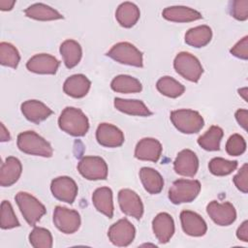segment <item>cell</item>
I'll use <instances>...</instances> for the list:
<instances>
[{
  "label": "cell",
  "instance_id": "cell-1",
  "mask_svg": "<svg viewBox=\"0 0 248 248\" xmlns=\"http://www.w3.org/2000/svg\"><path fill=\"white\" fill-rule=\"evenodd\" d=\"M58 126L63 132L73 137H82L88 132L89 121L81 109L67 107L58 118Z\"/></svg>",
  "mask_w": 248,
  "mask_h": 248
},
{
  "label": "cell",
  "instance_id": "cell-2",
  "mask_svg": "<svg viewBox=\"0 0 248 248\" xmlns=\"http://www.w3.org/2000/svg\"><path fill=\"white\" fill-rule=\"evenodd\" d=\"M17 147L26 154L49 158L53 154V149L49 142L34 131H25L17 136Z\"/></svg>",
  "mask_w": 248,
  "mask_h": 248
},
{
  "label": "cell",
  "instance_id": "cell-3",
  "mask_svg": "<svg viewBox=\"0 0 248 248\" xmlns=\"http://www.w3.org/2000/svg\"><path fill=\"white\" fill-rule=\"evenodd\" d=\"M173 126L183 134H195L202 130L204 125L202 116L193 109L172 110L170 115Z\"/></svg>",
  "mask_w": 248,
  "mask_h": 248
},
{
  "label": "cell",
  "instance_id": "cell-4",
  "mask_svg": "<svg viewBox=\"0 0 248 248\" xmlns=\"http://www.w3.org/2000/svg\"><path fill=\"white\" fill-rule=\"evenodd\" d=\"M15 200L23 218L30 226H35L46 214L45 205L29 193L18 192Z\"/></svg>",
  "mask_w": 248,
  "mask_h": 248
},
{
  "label": "cell",
  "instance_id": "cell-5",
  "mask_svg": "<svg viewBox=\"0 0 248 248\" xmlns=\"http://www.w3.org/2000/svg\"><path fill=\"white\" fill-rule=\"evenodd\" d=\"M173 67L178 75L192 82H198L203 73L199 59L186 51H181L175 56Z\"/></svg>",
  "mask_w": 248,
  "mask_h": 248
},
{
  "label": "cell",
  "instance_id": "cell-6",
  "mask_svg": "<svg viewBox=\"0 0 248 248\" xmlns=\"http://www.w3.org/2000/svg\"><path fill=\"white\" fill-rule=\"evenodd\" d=\"M201 183L199 180L177 179L169 189V199L174 204L191 202L199 195Z\"/></svg>",
  "mask_w": 248,
  "mask_h": 248
},
{
  "label": "cell",
  "instance_id": "cell-7",
  "mask_svg": "<svg viewBox=\"0 0 248 248\" xmlns=\"http://www.w3.org/2000/svg\"><path fill=\"white\" fill-rule=\"evenodd\" d=\"M107 55L121 64L139 68L143 66L142 53L134 45L128 42H120L115 44L107 52Z\"/></svg>",
  "mask_w": 248,
  "mask_h": 248
},
{
  "label": "cell",
  "instance_id": "cell-8",
  "mask_svg": "<svg viewBox=\"0 0 248 248\" xmlns=\"http://www.w3.org/2000/svg\"><path fill=\"white\" fill-rule=\"evenodd\" d=\"M78 170L88 180H104L108 176V165L99 156H85L78 164Z\"/></svg>",
  "mask_w": 248,
  "mask_h": 248
},
{
  "label": "cell",
  "instance_id": "cell-9",
  "mask_svg": "<svg viewBox=\"0 0 248 248\" xmlns=\"http://www.w3.org/2000/svg\"><path fill=\"white\" fill-rule=\"evenodd\" d=\"M53 223L55 227L66 234L76 232L80 227L79 213L64 206H56L53 211Z\"/></svg>",
  "mask_w": 248,
  "mask_h": 248
},
{
  "label": "cell",
  "instance_id": "cell-10",
  "mask_svg": "<svg viewBox=\"0 0 248 248\" xmlns=\"http://www.w3.org/2000/svg\"><path fill=\"white\" fill-rule=\"evenodd\" d=\"M136 235L134 225L126 218L120 219L110 226L108 236L110 242L118 247H125L132 243Z\"/></svg>",
  "mask_w": 248,
  "mask_h": 248
},
{
  "label": "cell",
  "instance_id": "cell-11",
  "mask_svg": "<svg viewBox=\"0 0 248 248\" xmlns=\"http://www.w3.org/2000/svg\"><path fill=\"white\" fill-rule=\"evenodd\" d=\"M50 190L55 199L67 203H73L78 195V185L69 176H58L51 181Z\"/></svg>",
  "mask_w": 248,
  "mask_h": 248
},
{
  "label": "cell",
  "instance_id": "cell-12",
  "mask_svg": "<svg viewBox=\"0 0 248 248\" xmlns=\"http://www.w3.org/2000/svg\"><path fill=\"white\" fill-rule=\"evenodd\" d=\"M206 212L211 220L219 226H230L236 219L235 208L228 202L220 203L217 201H212L207 204Z\"/></svg>",
  "mask_w": 248,
  "mask_h": 248
},
{
  "label": "cell",
  "instance_id": "cell-13",
  "mask_svg": "<svg viewBox=\"0 0 248 248\" xmlns=\"http://www.w3.org/2000/svg\"><path fill=\"white\" fill-rule=\"evenodd\" d=\"M118 203L121 211L128 216L140 219L143 214V204L140 196L131 189H122L118 193Z\"/></svg>",
  "mask_w": 248,
  "mask_h": 248
},
{
  "label": "cell",
  "instance_id": "cell-14",
  "mask_svg": "<svg viewBox=\"0 0 248 248\" xmlns=\"http://www.w3.org/2000/svg\"><path fill=\"white\" fill-rule=\"evenodd\" d=\"M60 62L52 55L39 53L32 56L26 63V68L35 74L54 75L56 74Z\"/></svg>",
  "mask_w": 248,
  "mask_h": 248
},
{
  "label": "cell",
  "instance_id": "cell-15",
  "mask_svg": "<svg viewBox=\"0 0 248 248\" xmlns=\"http://www.w3.org/2000/svg\"><path fill=\"white\" fill-rule=\"evenodd\" d=\"M96 140L102 146L118 147L124 142V134L112 124L101 123L96 131Z\"/></svg>",
  "mask_w": 248,
  "mask_h": 248
},
{
  "label": "cell",
  "instance_id": "cell-16",
  "mask_svg": "<svg viewBox=\"0 0 248 248\" xmlns=\"http://www.w3.org/2000/svg\"><path fill=\"white\" fill-rule=\"evenodd\" d=\"M173 169L179 175L193 177L199 169V159L196 153L190 149L181 150L173 162Z\"/></svg>",
  "mask_w": 248,
  "mask_h": 248
},
{
  "label": "cell",
  "instance_id": "cell-17",
  "mask_svg": "<svg viewBox=\"0 0 248 248\" xmlns=\"http://www.w3.org/2000/svg\"><path fill=\"white\" fill-rule=\"evenodd\" d=\"M180 221L183 232L191 236H202L207 231L205 221L198 213L191 210H182Z\"/></svg>",
  "mask_w": 248,
  "mask_h": 248
},
{
  "label": "cell",
  "instance_id": "cell-18",
  "mask_svg": "<svg viewBox=\"0 0 248 248\" xmlns=\"http://www.w3.org/2000/svg\"><path fill=\"white\" fill-rule=\"evenodd\" d=\"M162 154L161 142L153 138L141 139L136 145L135 157L141 161L157 162Z\"/></svg>",
  "mask_w": 248,
  "mask_h": 248
},
{
  "label": "cell",
  "instance_id": "cell-19",
  "mask_svg": "<svg viewBox=\"0 0 248 248\" xmlns=\"http://www.w3.org/2000/svg\"><path fill=\"white\" fill-rule=\"evenodd\" d=\"M153 232L160 243H168L174 233V222L167 212H161L152 221Z\"/></svg>",
  "mask_w": 248,
  "mask_h": 248
},
{
  "label": "cell",
  "instance_id": "cell-20",
  "mask_svg": "<svg viewBox=\"0 0 248 248\" xmlns=\"http://www.w3.org/2000/svg\"><path fill=\"white\" fill-rule=\"evenodd\" d=\"M20 108L25 118L36 124L46 120L50 114H52V110L46 105L38 100L25 101L21 104Z\"/></svg>",
  "mask_w": 248,
  "mask_h": 248
},
{
  "label": "cell",
  "instance_id": "cell-21",
  "mask_svg": "<svg viewBox=\"0 0 248 248\" xmlns=\"http://www.w3.org/2000/svg\"><path fill=\"white\" fill-rule=\"evenodd\" d=\"M21 171L22 165L17 158L13 156L6 158L0 169V185L2 187L12 186L18 180Z\"/></svg>",
  "mask_w": 248,
  "mask_h": 248
},
{
  "label": "cell",
  "instance_id": "cell-22",
  "mask_svg": "<svg viewBox=\"0 0 248 248\" xmlns=\"http://www.w3.org/2000/svg\"><path fill=\"white\" fill-rule=\"evenodd\" d=\"M162 16L165 19L172 22H190L201 19L202 14L185 6H171L164 9Z\"/></svg>",
  "mask_w": 248,
  "mask_h": 248
},
{
  "label": "cell",
  "instance_id": "cell-23",
  "mask_svg": "<svg viewBox=\"0 0 248 248\" xmlns=\"http://www.w3.org/2000/svg\"><path fill=\"white\" fill-rule=\"evenodd\" d=\"M91 86V81L84 75L78 74L69 77L64 84L63 91L73 98H82L84 97Z\"/></svg>",
  "mask_w": 248,
  "mask_h": 248
},
{
  "label": "cell",
  "instance_id": "cell-24",
  "mask_svg": "<svg viewBox=\"0 0 248 248\" xmlns=\"http://www.w3.org/2000/svg\"><path fill=\"white\" fill-rule=\"evenodd\" d=\"M92 202L99 212L103 213L108 218H112L114 207L112 201V191L110 188H97L92 194Z\"/></svg>",
  "mask_w": 248,
  "mask_h": 248
},
{
  "label": "cell",
  "instance_id": "cell-25",
  "mask_svg": "<svg viewBox=\"0 0 248 248\" xmlns=\"http://www.w3.org/2000/svg\"><path fill=\"white\" fill-rule=\"evenodd\" d=\"M140 12L138 6L132 2L121 3L115 12L117 22L125 28H131L140 19Z\"/></svg>",
  "mask_w": 248,
  "mask_h": 248
},
{
  "label": "cell",
  "instance_id": "cell-26",
  "mask_svg": "<svg viewBox=\"0 0 248 248\" xmlns=\"http://www.w3.org/2000/svg\"><path fill=\"white\" fill-rule=\"evenodd\" d=\"M60 54L63 58L64 64L68 69L76 67L82 56V49L80 45L75 40H66L60 46Z\"/></svg>",
  "mask_w": 248,
  "mask_h": 248
},
{
  "label": "cell",
  "instance_id": "cell-27",
  "mask_svg": "<svg viewBox=\"0 0 248 248\" xmlns=\"http://www.w3.org/2000/svg\"><path fill=\"white\" fill-rule=\"evenodd\" d=\"M140 178L145 189L149 194H159L164 187V179L162 175L154 169L143 167L140 170Z\"/></svg>",
  "mask_w": 248,
  "mask_h": 248
},
{
  "label": "cell",
  "instance_id": "cell-28",
  "mask_svg": "<svg viewBox=\"0 0 248 248\" xmlns=\"http://www.w3.org/2000/svg\"><path fill=\"white\" fill-rule=\"evenodd\" d=\"M114 107L117 110L129 115L149 116L152 114V112L148 109L145 104L140 100L115 98Z\"/></svg>",
  "mask_w": 248,
  "mask_h": 248
},
{
  "label": "cell",
  "instance_id": "cell-29",
  "mask_svg": "<svg viewBox=\"0 0 248 248\" xmlns=\"http://www.w3.org/2000/svg\"><path fill=\"white\" fill-rule=\"evenodd\" d=\"M24 14L27 17L41 21L56 20L63 18V16L58 11L43 3H35L29 6L25 9Z\"/></svg>",
  "mask_w": 248,
  "mask_h": 248
},
{
  "label": "cell",
  "instance_id": "cell-30",
  "mask_svg": "<svg viewBox=\"0 0 248 248\" xmlns=\"http://www.w3.org/2000/svg\"><path fill=\"white\" fill-rule=\"evenodd\" d=\"M211 28L207 25H200L186 32L185 43L194 47H202L211 41Z\"/></svg>",
  "mask_w": 248,
  "mask_h": 248
},
{
  "label": "cell",
  "instance_id": "cell-31",
  "mask_svg": "<svg viewBox=\"0 0 248 248\" xmlns=\"http://www.w3.org/2000/svg\"><path fill=\"white\" fill-rule=\"evenodd\" d=\"M113 91L118 93H138L142 89L139 79L128 75H119L115 77L110 83Z\"/></svg>",
  "mask_w": 248,
  "mask_h": 248
},
{
  "label": "cell",
  "instance_id": "cell-32",
  "mask_svg": "<svg viewBox=\"0 0 248 248\" xmlns=\"http://www.w3.org/2000/svg\"><path fill=\"white\" fill-rule=\"evenodd\" d=\"M224 132L219 126H211L203 135L198 139V144L207 151L220 149V142Z\"/></svg>",
  "mask_w": 248,
  "mask_h": 248
},
{
  "label": "cell",
  "instance_id": "cell-33",
  "mask_svg": "<svg viewBox=\"0 0 248 248\" xmlns=\"http://www.w3.org/2000/svg\"><path fill=\"white\" fill-rule=\"evenodd\" d=\"M156 87L161 94L170 98H177L185 91V87L170 76H165L159 78Z\"/></svg>",
  "mask_w": 248,
  "mask_h": 248
},
{
  "label": "cell",
  "instance_id": "cell-34",
  "mask_svg": "<svg viewBox=\"0 0 248 248\" xmlns=\"http://www.w3.org/2000/svg\"><path fill=\"white\" fill-rule=\"evenodd\" d=\"M19 60H20V55L15 46L7 42H2L0 44L1 65L16 69L19 63Z\"/></svg>",
  "mask_w": 248,
  "mask_h": 248
},
{
  "label": "cell",
  "instance_id": "cell-35",
  "mask_svg": "<svg viewBox=\"0 0 248 248\" xmlns=\"http://www.w3.org/2000/svg\"><path fill=\"white\" fill-rule=\"evenodd\" d=\"M237 168L236 161L226 160L221 157H215L208 163L209 171L216 176H225L232 173Z\"/></svg>",
  "mask_w": 248,
  "mask_h": 248
},
{
  "label": "cell",
  "instance_id": "cell-36",
  "mask_svg": "<svg viewBox=\"0 0 248 248\" xmlns=\"http://www.w3.org/2000/svg\"><path fill=\"white\" fill-rule=\"evenodd\" d=\"M30 244L34 248H51L52 235L50 232L45 228L35 227L29 234Z\"/></svg>",
  "mask_w": 248,
  "mask_h": 248
},
{
  "label": "cell",
  "instance_id": "cell-37",
  "mask_svg": "<svg viewBox=\"0 0 248 248\" xmlns=\"http://www.w3.org/2000/svg\"><path fill=\"white\" fill-rule=\"evenodd\" d=\"M19 221L17 220L13 206L8 201H3L1 203V221L0 227L3 230H9L16 227H19Z\"/></svg>",
  "mask_w": 248,
  "mask_h": 248
},
{
  "label": "cell",
  "instance_id": "cell-38",
  "mask_svg": "<svg viewBox=\"0 0 248 248\" xmlns=\"http://www.w3.org/2000/svg\"><path fill=\"white\" fill-rule=\"evenodd\" d=\"M246 150V141L239 134L232 135L226 143V151L231 156H239Z\"/></svg>",
  "mask_w": 248,
  "mask_h": 248
},
{
  "label": "cell",
  "instance_id": "cell-39",
  "mask_svg": "<svg viewBox=\"0 0 248 248\" xmlns=\"http://www.w3.org/2000/svg\"><path fill=\"white\" fill-rule=\"evenodd\" d=\"M230 13L237 20H246L248 18V0L232 1L230 3Z\"/></svg>",
  "mask_w": 248,
  "mask_h": 248
},
{
  "label": "cell",
  "instance_id": "cell-40",
  "mask_svg": "<svg viewBox=\"0 0 248 248\" xmlns=\"http://www.w3.org/2000/svg\"><path fill=\"white\" fill-rule=\"evenodd\" d=\"M248 165L245 163L238 172L233 176V183L236 188L242 193L246 194L248 192Z\"/></svg>",
  "mask_w": 248,
  "mask_h": 248
},
{
  "label": "cell",
  "instance_id": "cell-41",
  "mask_svg": "<svg viewBox=\"0 0 248 248\" xmlns=\"http://www.w3.org/2000/svg\"><path fill=\"white\" fill-rule=\"evenodd\" d=\"M231 53L240 59L247 60L248 59V37H243L240 41H238L232 48L230 50Z\"/></svg>",
  "mask_w": 248,
  "mask_h": 248
},
{
  "label": "cell",
  "instance_id": "cell-42",
  "mask_svg": "<svg viewBox=\"0 0 248 248\" xmlns=\"http://www.w3.org/2000/svg\"><path fill=\"white\" fill-rule=\"evenodd\" d=\"M235 119L238 124L247 131L248 126V110L247 109H237L235 112Z\"/></svg>",
  "mask_w": 248,
  "mask_h": 248
},
{
  "label": "cell",
  "instance_id": "cell-43",
  "mask_svg": "<svg viewBox=\"0 0 248 248\" xmlns=\"http://www.w3.org/2000/svg\"><path fill=\"white\" fill-rule=\"evenodd\" d=\"M236 236L238 239L247 242L248 241V221L245 220L237 229Z\"/></svg>",
  "mask_w": 248,
  "mask_h": 248
},
{
  "label": "cell",
  "instance_id": "cell-44",
  "mask_svg": "<svg viewBox=\"0 0 248 248\" xmlns=\"http://www.w3.org/2000/svg\"><path fill=\"white\" fill-rule=\"evenodd\" d=\"M11 140L9 131L6 129L3 123H0V140L1 141H8Z\"/></svg>",
  "mask_w": 248,
  "mask_h": 248
},
{
  "label": "cell",
  "instance_id": "cell-45",
  "mask_svg": "<svg viewBox=\"0 0 248 248\" xmlns=\"http://www.w3.org/2000/svg\"><path fill=\"white\" fill-rule=\"evenodd\" d=\"M16 1H9V0H0V10L1 11H10L13 9Z\"/></svg>",
  "mask_w": 248,
  "mask_h": 248
},
{
  "label": "cell",
  "instance_id": "cell-46",
  "mask_svg": "<svg viewBox=\"0 0 248 248\" xmlns=\"http://www.w3.org/2000/svg\"><path fill=\"white\" fill-rule=\"evenodd\" d=\"M238 93L239 95H241L243 97V99L247 102V88L244 87V88H241L238 90Z\"/></svg>",
  "mask_w": 248,
  "mask_h": 248
}]
</instances>
